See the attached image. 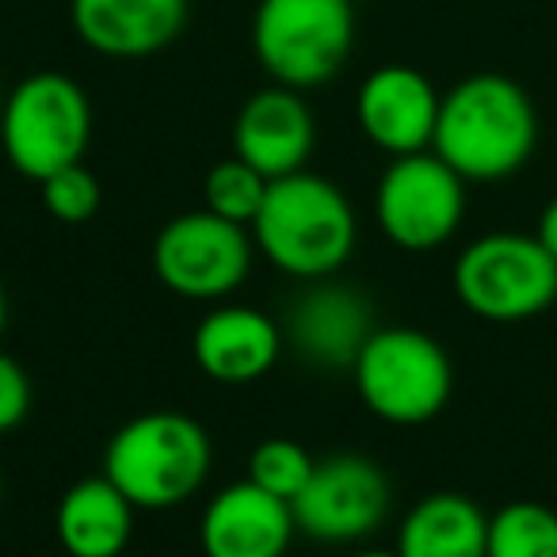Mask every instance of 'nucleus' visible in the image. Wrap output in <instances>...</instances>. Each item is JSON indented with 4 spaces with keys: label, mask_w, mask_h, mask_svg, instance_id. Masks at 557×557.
Listing matches in <instances>:
<instances>
[{
    "label": "nucleus",
    "mask_w": 557,
    "mask_h": 557,
    "mask_svg": "<svg viewBox=\"0 0 557 557\" xmlns=\"http://www.w3.org/2000/svg\"><path fill=\"white\" fill-rule=\"evenodd\" d=\"M214 462L210 435L199 420L172 409H153L126 420L103 450V478L134 508L164 511L191 500Z\"/></svg>",
    "instance_id": "obj_3"
},
{
    "label": "nucleus",
    "mask_w": 557,
    "mask_h": 557,
    "mask_svg": "<svg viewBox=\"0 0 557 557\" xmlns=\"http://www.w3.org/2000/svg\"><path fill=\"white\" fill-rule=\"evenodd\" d=\"M268 187L271 180L263 172H256L240 157H225L202 180V210L252 230L256 214H260L263 199H268Z\"/></svg>",
    "instance_id": "obj_20"
},
{
    "label": "nucleus",
    "mask_w": 557,
    "mask_h": 557,
    "mask_svg": "<svg viewBox=\"0 0 557 557\" xmlns=\"http://www.w3.org/2000/svg\"><path fill=\"white\" fill-rule=\"evenodd\" d=\"M92 141V103L73 77L42 70L24 77L0 103V146L24 180L42 184L85 161Z\"/></svg>",
    "instance_id": "obj_4"
},
{
    "label": "nucleus",
    "mask_w": 557,
    "mask_h": 557,
    "mask_svg": "<svg viewBox=\"0 0 557 557\" xmlns=\"http://www.w3.org/2000/svg\"><path fill=\"white\" fill-rule=\"evenodd\" d=\"M397 557H485L488 516L466 493H432L397 527Z\"/></svg>",
    "instance_id": "obj_18"
},
{
    "label": "nucleus",
    "mask_w": 557,
    "mask_h": 557,
    "mask_svg": "<svg viewBox=\"0 0 557 557\" xmlns=\"http://www.w3.org/2000/svg\"><path fill=\"white\" fill-rule=\"evenodd\" d=\"M539 146V111L527 88L504 73H473L440 100L432 153L466 184H496L531 161Z\"/></svg>",
    "instance_id": "obj_1"
},
{
    "label": "nucleus",
    "mask_w": 557,
    "mask_h": 557,
    "mask_svg": "<svg viewBox=\"0 0 557 557\" xmlns=\"http://www.w3.org/2000/svg\"><path fill=\"white\" fill-rule=\"evenodd\" d=\"M356 210L333 180L290 172L271 180L268 199L252 222V240L278 271L306 283L329 278L356 252Z\"/></svg>",
    "instance_id": "obj_2"
},
{
    "label": "nucleus",
    "mask_w": 557,
    "mask_h": 557,
    "mask_svg": "<svg viewBox=\"0 0 557 557\" xmlns=\"http://www.w3.org/2000/svg\"><path fill=\"white\" fill-rule=\"evenodd\" d=\"M283 351V329L252 306H218L199 321L191 356L210 382L248 386L275 367Z\"/></svg>",
    "instance_id": "obj_15"
},
{
    "label": "nucleus",
    "mask_w": 557,
    "mask_h": 557,
    "mask_svg": "<svg viewBox=\"0 0 557 557\" xmlns=\"http://www.w3.org/2000/svg\"><path fill=\"white\" fill-rule=\"evenodd\" d=\"M42 207H47L50 218L58 222H70V225H81L100 210V180L81 164H70V169L54 172V176L42 180Z\"/></svg>",
    "instance_id": "obj_22"
},
{
    "label": "nucleus",
    "mask_w": 557,
    "mask_h": 557,
    "mask_svg": "<svg viewBox=\"0 0 557 557\" xmlns=\"http://www.w3.org/2000/svg\"><path fill=\"white\" fill-rule=\"evenodd\" d=\"M4 325H9V295L0 287V336H4Z\"/></svg>",
    "instance_id": "obj_25"
},
{
    "label": "nucleus",
    "mask_w": 557,
    "mask_h": 557,
    "mask_svg": "<svg viewBox=\"0 0 557 557\" xmlns=\"http://www.w3.org/2000/svg\"><path fill=\"white\" fill-rule=\"evenodd\" d=\"M313 141H318L313 111L295 88H260L240 103L233 119V157L248 161L268 180L302 172L313 153Z\"/></svg>",
    "instance_id": "obj_12"
},
{
    "label": "nucleus",
    "mask_w": 557,
    "mask_h": 557,
    "mask_svg": "<svg viewBox=\"0 0 557 557\" xmlns=\"http://www.w3.org/2000/svg\"><path fill=\"white\" fill-rule=\"evenodd\" d=\"M298 534L295 508L256 481H237L210 496L199 519L207 557H283Z\"/></svg>",
    "instance_id": "obj_13"
},
{
    "label": "nucleus",
    "mask_w": 557,
    "mask_h": 557,
    "mask_svg": "<svg viewBox=\"0 0 557 557\" xmlns=\"http://www.w3.org/2000/svg\"><path fill=\"white\" fill-rule=\"evenodd\" d=\"M70 24L103 58H149L180 39L187 0H70Z\"/></svg>",
    "instance_id": "obj_14"
},
{
    "label": "nucleus",
    "mask_w": 557,
    "mask_h": 557,
    "mask_svg": "<svg viewBox=\"0 0 557 557\" xmlns=\"http://www.w3.org/2000/svg\"><path fill=\"white\" fill-rule=\"evenodd\" d=\"M32 412V379L12 356L0 351V432L20 428Z\"/></svg>",
    "instance_id": "obj_23"
},
{
    "label": "nucleus",
    "mask_w": 557,
    "mask_h": 557,
    "mask_svg": "<svg viewBox=\"0 0 557 557\" xmlns=\"http://www.w3.org/2000/svg\"><path fill=\"white\" fill-rule=\"evenodd\" d=\"M356 47L351 0H260L252 16V54L275 85L318 88L344 70Z\"/></svg>",
    "instance_id": "obj_5"
},
{
    "label": "nucleus",
    "mask_w": 557,
    "mask_h": 557,
    "mask_svg": "<svg viewBox=\"0 0 557 557\" xmlns=\"http://www.w3.org/2000/svg\"><path fill=\"white\" fill-rule=\"evenodd\" d=\"M356 389L363 405L386 424H428L450 401L455 367L443 344L420 329H374L356 367Z\"/></svg>",
    "instance_id": "obj_7"
},
{
    "label": "nucleus",
    "mask_w": 557,
    "mask_h": 557,
    "mask_svg": "<svg viewBox=\"0 0 557 557\" xmlns=\"http://www.w3.org/2000/svg\"><path fill=\"white\" fill-rule=\"evenodd\" d=\"M534 237H539V240H542V248H546V252L557 260V195L546 202V210H542L539 233H534Z\"/></svg>",
    "instance_id": "obj_24"
},
{
    "label": "nucleus",
    "mask_w": 557,
    "mask_h": 557,
    "mask_svg": "<svg viewBox=\"0 0 557 557\" xmlns=\"http://www.w3.org/2000/svg\"><path fill=\"white\" fill-rule=\"evenodd\" d=\"M371 333V306L356 290L318 278V287L298 295L287 310L283 341H290V348L313 367H356Z\"/></svg>",
    "instance_id": "obj_16"
},
{
    "label": "nucleus",
    "mask_w": 557,
    "mask_h": 557,
    "mask_svg": "<svg viewBox=\"0 0 557 557\" xmlns=\"http://www.w3.org/2000/svg\"><path fill=\"white\" fill-rule=\"evenodd\" d=\"M0 500H4V478H0Z\"/></svg>",
    "instance_id": "obj_27"
},
{
    "label": "nucleus",
    "mask_w": 557,
    "mask_h": 557,
    "mask_svg": "<svg viewBox=\"0 0 557 557\" xmlns=\"http://www.w3.org/2000/svg\"><path fill=\"white\" fill-rule=\"evenodd\" d=\"M348 557H397V549H356Z\"/></svg>",
    "instance_id": "obj_26"
},
{
    "label": "nucleus",
    "mask_w": 557,
    "mask_h": 557,
    "mask_svg": "<svg viewBox=\"0 0 557 557\" xmlns=\"http://www.w3.org/2000/svg\"><path fill=\"white\" fill-rule=\"evenodd\" d=\"M252 237L245 225L225 222L210 210L180 214L157 233L153 271L164 287L191 302H218L248 278Z\"/></svg>",
    "instance_id": "obj_9"
},
{
    "label": "nucleus",
    "mask_w": 557,
    "mask_h": 557,
    "mask_svg": "<svg viewBox=\"0 0 557 557\" xmlns=\"http://www.w3.org/2000/svg\"><path fill=\"white\" fill-rule=\"evenodd\" d=\"M435 85L412 65H379L359 85L356 119L371 146L389 157H409L432 149L435 123H440Z\"/></svg>",
    "instance_id": "obj_11"
},
{
    "label": "nucleus",
    "mask_w": 557,
    "mask_h": 557,
    "mask_svg": "<svg viewBox=\"0 0 557 557\" xmlns=\"http://www.w3.org/2000/svg\"><path fill=\"white\" fill-rule=\"evenodd\" d=\"M313 458L302 443L295 440H263L260 447L248 458V481H256L268 493L283 496V500H295L306 488L313 473Z\"/></svg>",
    "instance_id": "obj_21"
},
{
    "label": "nucleus",
    "mask_w": 557,
    "mask_h": 557,
    "mask_svg": "<svg viewBox=\"0 0 557 557\" xmlns=\"http://www.w3.org/2000/svg\"><path fill=\"white\" fill-rule=\"evenodd\" d=\"M485 557H557V511L539 500H511L488 516Z\"/></svg>",
    "instance_id": "obj_19"
},
{
    "label": "nucleus",
    "mask_w": 557,
    "mask_h": 557,
    "mask_svg": "<svg viewBox=\"0 0 557 557\" xmlns=\"http://www.w3.org/2000/svg\"><path fill=\"white\" fill-rule=\"evenodd\" d=\"M389 478L363 455H333L313 466L302 493L290 500L295 523L306 539L325 546L363 542L389 516Z\"/></svg>",
    "instance_id": "obj_10"
},
{
    "label": "nucleus",
    "mask_w": 557,
    "mask_h": 557,
    "mask_svg": "<svg viewBox=\"0 0 557 557\" xmlns=\"http://www.w3.org/2000/svg\"><path fill=\"white\" fill-rule=\"evenodd\" d=\"M466 214V180L440 153L394 157L374 191V222L382 237L405 252L447 245Z\"/></svg>",
    "instance_id": "obj_8"
},
{
    "label": "nucleus",
    "mask_w": 557,
    "mask_h": 557,
    "mask_svg": "<svg viewBox=\"0 0 557 557\" xmlns=\"http://www.w3.org/2000/svg\"><path fill=\"white\" fill-rule=\"evenodd\" d=\"M0 103H4V96H0Z\"/></svg>",
    "instance_id": "obj_28"
},
{
    "label": "nucleus",
    "mask_w": 557,
    "mask_h": 557,
    "mask_svg": "<svg viewBox=\"0 0 557 557\" xmlns=\"http://www.w3.org/2000/svg\"><path fill=\"white\" fill-rule=\"evenodd\" d=\"M58 542L70 557H119L134 534V504L108 478H85L58 500Z\"/></svg>",
    "instance_id": "obj_17"
},
{
    "label": "nucleus",
    "mask_w": 557,
    "mask_h": 557,
    "mask_svg": "<svg viewBox=\"0 0 557 557\" xmlns=\"http://www.w3.org/2000/svg\"><path fill=\"white\" fill-rule=\"evenodd\" d=\"M450 283L473 318L519 325L557 302V260L531 233H485L458 252Z\"/></svg>",
    "instance_id": "obj_6"
}]
</instances>
